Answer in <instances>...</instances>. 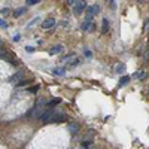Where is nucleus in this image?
I'll return each instance as SVG.
<instances>
[{"label": "nucleus", "mask_w": 149, "mask_h": 149, "mask_svg": "<svg viewBox=\"0 0 149 149\" xmlns=\"http://www.w3.org/2000/svg\"><path fill=\"white\" fill-rule=\"evenodd\" d=\"M85 9H86V15L88 17H94V15H97L98 12H100V6L98 5H90V6H86Z\"/></svg>", "instance_id": "1"}, {"label": "nucleus", "mask_w": 149, "mask_h": 149, "mask_svg": "<svg viewBox=\"0 0 149 149\" xmlns=\"http://www.w3.org/2000/svg\"><path fill=\"white\" fill-rule=\"evenodd\" d=\"M73 8H74V14H81V12L86 8V2H84V0H78V2L73 3Z\"/></svg>", "instance_id": "2"}, {"label": "nucleus", "mask_w": 149, "mask_h": 149, "mask_svg": "<svg viewBox=\"0 0 149 149\" xmlns=\"http://www.w3.org/2000/svg\"><path fill=\"white\" fill-rule=\"evenodd\" d=\"M54 112H55V110H52V109H51V110L45 109L43 113L40 115V121H42V122H49V121H51V116L54 115Z\"/></svg>", "instance_id": "3"}, {"label": "nucleus", "mask_w": 149, "mask_h": 149, "mask_svg": "<svg viewBox=\"0 0 149 149\" xmlns=\"http://www.w3.org/2000/svg\"><path fill=\"white\" fill-rule=\"evenodd\" d=\"M63 121H66V115L64 113H58V112H54V115L51 116V121H49V122L58 124V122H63Z\"/></svg>", "instance_id": "4"}, {"label": "nucleus", "mask_w": 149, "mask_h": 149, "mask_svg": "<svg viewBox=\"0 0 149 149\" xmlns=\"http://www.w3.org/2000/svg\"><path fill=\"white\" fill-rule=\"evenodd\" d=\"M61 51H64L63 45H55V46H52L51 49H49V55H57V54H60Z\"/></svg>", "instance_id": "5"}, {"label": "nucleus", "mask_w": 149, "mask_h": 149, "mask_svg": "<svg viewBox=\"0 0 149 149\" xmlns=\"http://www.w3.org/2000/svg\"><path fill=\"white\" fill-rule=\"evenodd\" d=\"M42 26H43V29H51V27L55 26V19H54V18H48V19L43 21Z\"/></svg>", "instance_id": "6"}, {"label": "nucleus", "mask_w": 149, "mask_h": 149, "mask_svg": "<svg viewBox=\"0 0 149 149\" xmlns=\"http://www.w3.org/2000/svg\"><path fill=\"white\" fill-rule=\"evenodd\" d=\"M74 60H76L74 54H70V55H66V57L63 58V61H61V63H64V64H70V66H72V63H73Z\"/></svg>", "instance_id": "7"}, {"label": "nucleus", "mask_w": 149, "mask_h": 149, "mask_svg": "<svg viewBox=\"0 0 149 149\" xmlns=\"http://www.w3.org/2000/svg\"><path fill=\"white\" fill-rule=\"evenodd\" d=\"M82 30H85V31H93V30H94V24H93L91 21H85V22L82 24Z\"/></svg>", "instance_id": "8"}, {"label": "nucleus", "mask_w": 149, "mask_h": 149, "mask_svg": "<svg viewBox=\"0 0 149 149\" xmlns=\"http://www.w3.org/2000/svg\"><path fill=\"white\" fill-rule=\"evenodd\" d=\"M69 130H70L72 134L78 133V131H79V124H76V122H70V124H69Z\"/></svg>", "instance_id": "9"}, {"label": "nucleus", "mask_w": 149, "mask_h": 149, "mask_svg": "<svg viewBox=\"0 0 149 149\" xmlns=\"http://www.w3.org/2000/svg\"><path fill=\"white\" fill-rule=\"evenodd\" d=\"M54 74H57V76H64L66 70L63 67H57V69H54Z\"/></svg>", "instance_id": "10"}, {"label": "nucleus", "mask_w": 149, "mask_h": 149, "mask_svg": "<svg viewBox=\"0 0 149 149\" xmlns=\"http://www.w3.org/2000/svg\"><path fill=\"white\" fill-rule=\"evenodd\" d=\"M21 76H22L21 73H17V74H14V76H10V78H9V81H10V82H15V85H17V84L19 82Z\"/></svg>", "instance_id": "11"}, {"label": "nucleus", "mask_w": 149, "mask_h": 149, "mask_svg": "<svg viewBox=\"0 0 149 149\" xmlns=\"http://www.w3.org/2000/svg\"><path fill=\"white\" fill-rule=\"evenodd\" d=\"M116 72H118L119 74H124V73H125V66H124L122 63L118 64V66H116Z\"/></svg>", "instance_id": "12"}, {"label": "nucleus", "mask_w": 149, "mask_h": 149, "mask_svg": "<svg viewBox=\"0 0 149 149\" xmlns=\"http://www.w3.org/2000/svg\"><path fill=\"white\" fill-rule=\"evenodd\" d=\"M22 14H26V8H19L15 10V17H21Z\"/></svg>", "instance_id": "13"}, {"label": "nucleus", "mask_w": 149, "mask_h": 149, "mask_svg": "<svg viewBox=\"0 0 149 149\" xmlns=\"http://www.w3.org/2000/svg\"><path fill=\"white\" fill-rule=\"evenodd\" d=\"M128 82H130V78H128V76H124V78L119 81V85H121V86H122V85H127Z\"/></svg>", "instance_id": "14"}, {"label": "nucleus", "mask_w": 149, "mask_h": 149, "mask_svg": "<svg viewBox=\"0 0 149 149\" xmlns=\"http://www.w3.org/2000/svg\"><path fill=\"white\" fill-rule=\"evenodd\" d=\"M107 30H109V22H107V19L104 18V19H103V31L106 33Z\"/></svg>", "instance_id": "15"}, {"label": "nucleus", "mask_w": 149, "mask_h": 149, "mask_svg": "<svg viewBox=\"0 0 149 149\" xmlns=\"http://www.w3.org/2000/svg\"><path fill=\"white\" fill-rule=\"evenodd\" d=\"M29 6H34V5H37V3H39V0H27V2H26Z\"/></svg>", "instance_id": "16"}, {"label": "nucleus", "mask_w": 149, "mask_h": 149, "mask_svg": "<svg viewBox=\"0 0 149 149\" xmlns=\"http://www.w3.org/2000/svg\"><path fill=\"white\" fill-rule=\"evenodd\" d=\"M0 27H2V29H8V22L3 21L2 18H0Z\"/></svg>", "instance_id": "17"}, {"label": "nucleus", "mask_w": 149, "mask_h": 149, "mask_svg": "<svg viewBox=\"0 0 149 149\" xmlns=\"http://www.w3.org/2000/svg\"><path fill=\"white\" fill-rule=\"evenodd\" d=\"M58 103H60V98H55V100H52V102H49L48 104H49V106H55V104H58Z\"/></svg>", "instance_id": "18"}, {"label": "nucleus", "mask_w": 149, "mask_h": 149, "mask_svg": "<svg viewBox=\"0 0 149 149\" xmlns=\"http://www.w3.org/2000/svg\"><path fill=\"white\" fill-rule=\"evenodd\" d=\"M145 74H146L145 72H139V73H137V78H139V79H143V78H145Z\"/></svg>", "instance_id": "19"}, {"label": "nucleus", "mask_w": 149, "mask_h": 149, "mask_svg": "<svg viewBox=\"0 0 149 149\" xmlns=\"http://www.w3.org/2000/svg\"><path fill=\"white\" fill-rule=\"evenodd\" d=\"M3 57H6V52L3 51L2 48H0V58H3Z\"/></svg>", "instance_id": "20"}, {"label": "nucleus", "mask_w": 149, "mask_h": 149, "mask_svg": "<svg viewBox=\"0 0 149 149\" xmlns=\"http://www.w3.org/2000/svg\"><path fill=\"white\" fill-rule=\"evenodd\" d=\"M14 40H15V42L21 40V36H19V34H15V36H14Z\"/></svg>", "instance_id": "21"}, {"label": "nucleus", "mask_w": 149, "mask_h": 149, "mask_svg": "<svg viewBox=\"0 0 149 149\" xmlns=\"http://www.w3.org/2000/svg\"><path fill=\"white\" fill-rule=\"evenodd\" d=\"M85 57H88V58H91V52L88 51V49H85Z\"/></svg>", "instance_id": "22"}, {"label": "nucleus", "mask_w": 149, "mask_h": 149, "mask_svg": "<svg viewBox=\"0 0 149 149\" xmlns=\"http://www.w3.org/2000/svg\"><path fill=\"white\" fill-rule=\"evenodd\" d=\"M27 52H34V48L33 46H29L27 48Z\"/></svg>", "instance_id": "23"}, {"label": "nucleus", "mask_w": 149, "mask_h": 149, "mask_svg": "<svg viewBox=\"0 0 149 149\" xmlns=\"http://www.w3.org/2000/svg\"><path fill=\"white\" fill-rule=\"evenodd\" d=\"M2 14H5V15L9 14V9H2Z\"/></svg>", "instance_id": "24"}, {"label": "nucleus", "mask_w": 149, "mask_h": 149, "mask_svg": "<svg viewBox=\"0 0 149 149\" xmlns=\"http://www.w3.org/2000/svg\"><path fill=\"white\" fill-rule=\"evenodd\" d=\"M148 26H149V21L146 19V21H145V29H146V30H148Z\"/></svg>", "instance_id": "25"}, {"label": "nucleus", "mask_w": 149, "mask_h": 149, "mask_svg": "<svg viewBox=\"0 0 149 149\" xmlns=\"http://www.w3.org/2000/svg\"><path fill=\"white\" fill-rule=\"evenodd\" d=\"M0 48H2V43H0Z\"/></svg>", "instance_id": "26"}]
</instances>
